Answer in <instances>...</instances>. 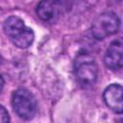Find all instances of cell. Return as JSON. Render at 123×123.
<instances>
[{
	"label": "cell",
	"mask_w": 123,
	"mask_h": 123,
	"mask_svg": "<svg viewBox=\"0 0 123 123\" xmlns=\"http://www.w3.org/2000/svg\"><path fill=\"white\" fill-rule=\"evenodd\" d=\"M4 31L12 42L18 48L29 47L35 38L32 29L24 24V21L17 16H10L4 23Z\"/></svg>",
	"instance_id": "1"
},
{
	"label": "cell",
	"mask_w": 123,
	"mask_h": 123,
	"mask_svg": "<svg viewBox=\"0 0 123 123\" xmlns=\"http://www.w3.org/2000/svg\"><path fill=\"white\" fill-rule=\"evenodd\" d=\"M74 74L81 86H92L98 76L97 63L88 54H79L74 62Z\"/></svg>",
	"instance_id": "2"
},
{
	"label": "cell",
	"mask_w": 123,
	"mask_h": 123,
	"mask_svg": "<svg viewBox=\"0 0 123 123\" xmlns=\"http://www.w3.org/2000/svg\"><path fill=\"white\" fill-rule=\"evenodd\" d=\"M12 105L14 112L22 119H32L37 112L36 98L25 88H19L13 92Z\"/></svg>",
	"instance_id": "3"
},
{
	"label": "cell",
	"mask_w": 123,
	"mask_h": 123,
	"mask_svg": "<svg viewBox=\"0 0 123 123\" xmlns=\"http://www.w3.org/2000/svg\"><path fill=\"white\" fill-rule=\"evenodd\" d=\"M120 26L118 16L111 12H107L99 14L91 24V33L97 39H104L115 34Z\"/></svg>",
	"instance_id": "4"
},
{
	"label": "cell",
	"mask_w": 123,
	"mask_h": 123,
	"mask_svg": "<svg viewBox=\"0 0 123 123\" xmlns=\"http://www.w3.org/2000/svg\"><path fill=\"white\" fill-rule=\"evenodd\" d=\"M104 62L111 70H118L123 65V42L121 37L113 40L106 51Z\"/></svg>",
	"instance_id": "5"
},
{
	"label": "cell",
	"mask_w": 123,
	"mask_h": 123,
	"mask_svg": "<svg viewBox=\"0 0 123 123\" xmlns=\"http://www.w3.org/2000/svg\"><path fill=\"white\" fill-rule=\"evenodd\" d=\"M103 99L108 108L112 111L116 113L122 112V86L120 85L111 84L109 86L103 93Z\"/></svg>",
	"instance_id": "6"
},
{
	"label": "cell",
	"mask_w": 123,
	"mask_h": 123,
	"mask_svg": "<svg viewBox=\"0 0 123 123\" xmlns=\"http://www.w3.org/2000/svg\"><path fill=\"white\" fill-rule=\"evenodd\" d=\"M62 3L58 1H41L37 7V16L49 23H54L62 12Z\"/></svg>",
	"instance_id": "7"
},
{
	"label": "cell",
	"mask_w": 123,
	"mask_h": 123,
	"mask_svg": "<svg viewBox=\"0 0 123 123\" xmlns=\"http://www.w3.org/2000/svg\"><path fill=\"white\" fill-rule=\"evenodd\" d=\"M0 123H10L9 112L2 105H0Z\"/></svg>",
	"instance_id": "8"
},
{
	"label": "cell",
	"mask_w": 123,
	"mask_h": 123,
	"mask_svg": "<svg viewBox=\"0 0 123 123\" xmlns=\"http://www.w3.org/2000/svg\"><path fill=\"white\" fill-rule=\"evenodd\" d=\"M3 86H4V79H3V77L0 75V92H1L2 89H3Z\"/></svg>",
	"instance_id": "9"
},
{
	"label": "cell",
	"mask_w": 123,
	"mask_h": 123,
	"mask_svg": "<svg viewBox=\"0 0 123 123\" xmlns=\"http://www.w3.org/2000/svg\"><path fill=\"white\" fill-rule=\"evenodd\" d=\"M0 62H1V57H0Z\"/></svg>",
	"instance_id": "10"
}]
</instances>
